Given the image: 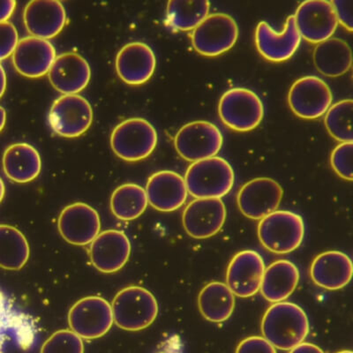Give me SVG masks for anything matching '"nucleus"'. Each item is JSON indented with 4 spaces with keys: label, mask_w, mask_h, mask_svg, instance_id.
<instances>
[{
    "label": "nucleus",
    "mask_w": 353,
    "mask_h": 353,
    "mask_svg": "<svg viewBox=\"0 0 353 353\" xmlns=\"http://www.w3.org/2000/svg\"><path fill=\"white\" fill-rule=\"evenodd\" d=\"M309 321L305 311L291 302L270 305L261 321V333L274 347L290 351L303 343L309 333Z\"/></svg>",
    "instance_id": "1"
},
{
    "label": "nucleus",
    "mask_w": 353,
    "mask_h": 353,
    "mask_svg": "<svg viewBox=\"0 0 353 353\" xmlns=\"http://www.w3.org/2000/svg\"><path fill=\"white\" fill-rule=\"evenodd\" d=\"M188 194L196 199H221L232 190L235 175L231 165L222 157L198 161L185 175Z\"/></svg>",
    "instance_id": "2"
},
{
    "label": "nucleus",
    "mask_w": 353,
    "mask_h": 353,
    "mask_svg": "<svg viewBox=\"0 0 353 353\" xmlns=\"http://www.w3.org/2000/svg\"><path fill=\"white\" fill-rule=\"evenodd\" d=\"M112 310L117 326L124 330L140 331L154 323L159 308L156 297L149 290L129 286L113 299Z\"/></svg>",
    "instance_id": "3"
},
{
    "label": "nucleus",
    "mask_w": 353,
    "mask_h": 353,
    "mask_svg": "<svg viewBox=\"0 0 353 353\" xmlns=\"http://www.w3.org/2000/svg\"><path fill=\"white\" fill-rule=\"evenodd\" d=\"M304 235L303 219L291 211L276 210L258 225L261 244L273 254L292 253L301 245Z\"/></svg>",
    "instance_id": "4"
},
{
    "label": "nucleus",
    "mask_w": 353,
    "mask_h": 353,
    "mask_svg": "<svg viewBox=\"0 0 353 353\" xmlns=\"http://www.w3.org/2000/svg\"><path fill=\"white\" fill-rule=\"evenodd\" d=\"M157 145V132L146 119L132 118L117 125L110 135V146L119 159L128 162L146 159Z\"/></svg>",
    "instance_id": "5"
},
{
    "label": "nucleus",
    "mask_w": 353,
    "mask_h": 353,
    "mask_svg": "<svg viewBox=\"0 0 353 353\" xmlns=\"http://www.w3.org/2000/svg\"><path fill=\"white\" fill-rule=\"evenodd\" d=\"M219 114L226 127L237 132H249L263 121V103L254 91L244 88H232L221 97Z\"/></svg>",
    "instance_id": "6"
},
{
    "label": "nucleus",
    "mask_w": 353,
    "mask_h": 353,
    "mask_svg": "<svg viewBox=\"0 0 353 353\" xmlns=\"http://www.w3.org/2000/svg\"><path fill=\"white\" fill-rule=\"evenodd\" d=\"M239 28L234 19L223 12L209 14L191 34L192 44L199 54L217 57L235 46Z\"/></svg>",
    "instance_id": "7"
},
{
    "label": "nucleus",
    "mask_w": 353,
    "mask_h": 353,
    "mask_svg": "<svg viewBox=\"0 0 353 353\" xmlns=\"http://www.w3.org/2000/svg\"><path fill=\"white\" fill-rule=\"evenodd\" d=\"M223 135L216 125L209 121H194L183 125L176 132L174 146L183 159L195 163L219 153Z\"/></svg>",
    "instance_id": "8"
},
{
    "label": "nucleus",
    "mask_w": 353,
    "mask_h": 353,
    "mask_svg": "<svg viewBox=\"0 0 353 353\" xmlns=\"http://www.w3.org/2000/svg\"><path fill=\"white\" fill-rule=\"evenodd\" d=\"M48 121L59 137L77 138L85 134L92 124V107L80 94H63L50 107Z\"/></svg>",
    "instance_id": "9"
},
{
    "label": "nucleus",
    "mask_w": 353,
    "mask_h": 353,
    "mask_svg": "<svg viewBox=\"0 0 353 353\" xmlns=\"http://www.w3.org/2000/svg\"><path fill=\"white\" fill-rule=\"evenodd\" d=\"M113 323L112 305L97 296L80 299L68 313L69 327L83 339H100L108 333Z\"/></svg>",
    "instance_id": "10"
},
{
    "label": "nucleus",
    "mask_w": 353,
    "mask_h": 353,
    "mask_svg": "<svg viewBox=\"0 0 353 353\" xmlns=\"http://www.w3.org/2000/svg\"><path fill=\"white\" fill-rule=\"evenodd\" d=\"M333 94L325 81L317 77H304L290 88L288 103L295 115L304 119L321 118L332 105Z\"/></svg>",
    "instance_id": "11"
},
{
    "label": "nucleus",
    "mask_w": 353,
    "mask_h": 353,
    "mask_svg": "<svg viewBox=\"0 0 353 353\" xmlns=\"http://www.w3.org/2000/svg\"><path fill=\"white\" fill-rule=\"evenodd\" d=\"M293 17L301 39L311 43L331 39L339 24L332 2L325 0L301 3Z\"/></svg>",
    "instance_id": "12"
},
{
    "label": "nucleus",
    "mask_w": 353,
    "mask_h": 353,
    "mask_svg": "<svg viewBox=\"0 0 353 353\" xmlns=\"http://www.w3.org/2000/svg\"><path fill=\"white\" fill-rule=\"evenodd\" d=\"M283 195L281 185L274 179H252L239 189L237 195L238 207L248 219L261 220L279 209Z\"/></svg>",
    "instance_id": "13"
},
{
    "label": "nucleus",
    "mask_w": 353,
    "mask_h": 353,
    "mask_svg": "<svg viewBox=\"0 0 353 353\" xmlns=\"http://www.w3.org/2000/svg\"><path fill=\"white\" fill-rule=\"evenodd\" d=\"M226 221V208L221 199H195L185 207L182 222L190 237L205 239L221 231Z\"/></svg>",
    "instance_id": "14"
},
{
    "label": "nucleus",
    "mask_w": 353,
    "mask_h": 353,
    "mask_svg": "<svg viewBox=\"0 0 353 353\" xmlns=\"http://www.w3.org/2000/svg\"><path fill=\"white\" fill-rule=\"evenodd\" d=\"M255 46L260 54L271 62H283L291 59L299 49L301 37L296 27L294 17L287 18L282 32H276L267 21H261L255 28Z\"/></svg>",
    "instance_id": "15"
},
{
    "label": "nucleus",
    "mask_w": 353,
    "mask_h": 353,
    "mask_svg": "<svg viewBox=\"0 0 353 353\" xmlns=\"http://www.w3.org/2000/svg\"><path fill=\"white\" fill-rule=\"evenodd\" d=\"M265 269L263 257L257 252H239L227 268L226 285L237 297H253L260 291Z\"/></svg>",
    "instance_id": "16"
},
{
    "label": "nucleus",
    "mask_w": 353,
    "mask_h": 353,
    "mask_svg": "<svg viewBox=\"0 0 353 353\" xmlns=\"http://www.w3.org/2000/svg\"><path fill=\"white\" fill-rule=\"evenodd\" d=\"M58 227L66 242L80 247L87 245L91 244L100 233L99 214L86 203H72L62 210Z\"/></svg>",
    "instance_id": "17"
},
{
    "label": "nucleus",
    "mask_w": 353,
    "mask_h": 353,
    "mask_svg": "<svg viewBox=\"0 0 353 353\" xmlns=\"http://www.w3.org/2000/svg\"><path fill=\"white\" fill-rule=\"evenodd\" d=\"M131 243L124 232L108 230L97 235L90 245L91 263L100 272H118L128 263Z\"/></svg>",
    "instance_id": "18"
},
{
    "label": "nucleus",
    "mask_w": 353,
    "mask_h": 353,
    "mask_svg": "<svg viewBox=\"0 0 353 353\" xmlns=\"http://www.w3.org/2000/svg\"><path fill=\"white\" fill-rule=\"evenodd\" d=\"M56 57L54 46L49 40L30 36L19 40L12 59L19 74L27 78H40L48 74Z\"/></svg>",
    "instance_id": "19"
},
{
    "label": "nucleus",
    "mask_w": 353,
    "mask_h": 353,
    "mask_svg": "<svg viewBox=\"0 0 353 353\" xmlns=\"http://www.w3.org/2000/svg\"><path fill=\"white\" fill-rule=\"evenodd\" d=\"M25 27L31 37L49 40L58 36L66 23V12L57 0H34L23 12Z\"/></svg>",
    "instance_id": "20"
},
{
    "label": "nucleus",
    "mask_w": 353,
    "mask_h": 353,
    "mask_svg": "<svg viewBox=\"0 0 353 353\" xmlns=\"http://www.w3.org/2000/svg\"><path fill=\"white\" fill-rule=\"evenodd\" d=\"M52 87L63 94H78L90 83L91 69L83 56L65 52L56 57L48 72Z\"/></svg>",
    "instance_id": "21"
},
{
    "label": "nucleus",
    "mask_w": 353,
    "mask_h": 353,
    "mask_svg": "<svg viewBox=\"0 0 353 353\" xmlns=\"http://www.w3.org/2000/svg\"><path fill=\"white\" fill-rule=\"evenodd\" d=\"M115 65L117 74L124 83L141 85L152 77L157 59L153 50L146 43L132 42L119 50Z\"/></svg>",
    "instance_id": "22"
},
{
    "label": "nucleus",
    "mask_w": 353,
    "mask_h": 353,
    "mask_svg": "<svg viewBox=\"0 0 353 353\" xmlns=\"http://www.w3.org/2000/svg\"><path fill=\"white\" fill-rule=\"evenodd\" d=\"M148 203L161 212H173L185 204L188 189L184 178L172 171H161L150 176L146 185Z\"/></svg>",
    "instance_id": "23"
},
{
    "label": "nucleus",
    "mask_w": 353,
    "mask_h": 353,
    "mask_svg": "<svg viewBox=\"0 0 353 353\" xmlns=\"http://www.w3.org/2000/svg\"><path fill=\"white\" fill-rule=\"evenodd\" d=\"M352 261L347 254L329 251L314 258L310 275L321 288L336 291L348 285L352 277Z\"/></svg>",
    "instance_id": "24"
},
{
    "label": "nucleus",
    "mask_w": 353,
    "mask_h": 353,
    "mask_svg": "<svg viewBox=\"0 0 353 353\" xmlns=\"http://www.w3.org/2000/svg\"><path fill=\"white\" fill-rule=\"evenodd\" d=\"M2 163L6 176L19 184L33 181L42 170L39 151L28 143L9 146L3 154Z\"/></svg>",
    "instance_id": "25"
},
{
    "label": "nucleus",
    "mask_w": 353,
    "mask_h": 353,
    "mask_svg": "<svg viewBox=\"0 0 353 353\" xmlns=\"http://www.w3.org/2000/svg\"><path fill=\"white\" fill-rule=\"evenodd\" d=\"M299 282V271L294 263L279 260L265 269L261 293L271 303L285 301L294 292Z\"/></svg>",
    "instance_id": "26"
},
{
    "label": "nucleus",
    "mask_w": 353,
    "mask_h": 353,
    "mask_svg": "<svg viewBox=\"0 0 353 353\" xmlns=\"http://www.w3.org/2000/svg\"><path fill=\"white\" fill-rule=\"evenodd\" d=\"M314 63L323 77L337 78L345 74L352 65L351 47L346 41L331 39L317 43L314 50Z\"/></svg>",
    "instance_id": "27"
},
{
    "label": "nucleus",
    "mask_w": 353,
    "mask_h": 353,
    "mask_svg": "<svg viewBox=\"0 0 353 353\" xmlns=\"http://www.w3.org/2000/svg\"><path fill=\"white\" fill-rule=\"evenodd\" d=\"M198 307L205 319L211 323H223L234 311L235 295L225 283L211 282L200 292Z\"/></svg>",
    "instance_id": "28"
},
{
    "label": "nucleus",
    "mask_w": 353,
    "mask_h": 353,
    "mask_svg": "<svg viewBox=\"0 0 353 353\" xmlns=\"http://www.w3.org/2000/svg\"><path fill=\"white\" fill-rule=\"evenodd\" d=\"M30 245L23 233L14 226L0 225V268L20 270L30 259Z\"/></svg>",
    "instance_id": "29"
},
{
    "label": "nucleus",
    "mask_w": 353,
    "mask_h": 353,
    "mask_svg": "<svg viewBox=\"0 0 353 353\" xmlns=\"http://www.w3.org/2000/svg\"><path fill=\"white\" fill-rule=\"evenodd\" d=\"M209 1H185L172 0L167 4V26L174 31H190L209 17Z\"/></svg>",
    "instance_id": "30"
},
{
    "label": "nucleus",
    "mask_w": 353,
    "mask_h": 353,
    "mask_svg": "<svg viewBox=\"0 0 353 353\" xmlns=\"http://www.w3.org/2000/svg\"><path fill=\"white\" fill-rule=\"evenodd\" d=\"M148 204L145 189L132 183L116 188L110 198V210L113 215L122 221L137 219L145 212Z\"/></svg>",
    "instance_id": "31"
},
{
    "label": "nucleus",
    "mask_w": 353,
    "mask_h": 353,
    "mask_svg": "<svg viewBox=\"0 0 353 353\" xmlns=\"http://www.w3.org/2000/svg\"><path fill=\"white\" fill-rule=\"evenodd\" d=\"M352 99H345L331 105L325 113L326 128L329 134L340 143H352Z\"/></svg>",
    "instance_id": "32"
},
{
    "label": "nucleus",
    "mask_w": 353,
    "mask_h": 353,
    "mask_svg": "<svg viewBox=\"0 0 353 353\" xmlns=\"http://www.w3.org/2000/svg\"><path fill=\"white\" fill-rule=\"evenodd\" d=\"M40 353H84V343L72 330H59L44 342Z\"/></svg>",
    "instance_id": "33"
},
{
    "label": "nucleus",
    "mask_w": 353,
    "mask_h": 353,
    "mask_svg": "<svg viewBox=\"0 0 353 353\" xmlns=\"http://www.w3.org/2000/svg\"><path fill=\"white\" fill-rule=\"evenodd\" d=\"M352 143H342L331 154V166L337 175L345 181H352Z\"/></svg>",
    "instance_id": "34"
},
{
    "label": "nucleus",
    "mask_w": 353,
    "mask_h": 353,
    "mask_svg": "<svg viewBox=\"0 0 353 353\" xmlns=\"http://www.w3.org/2000/svg\"><path fill=\"white\" fill-rule=\"evenodd\" d=\"M19 43L17 28L11 22L0 23V61L12 55Z\"/></svg>",
    "instance_id": "35"
},
{
    "label": "nucleus",
    "mask_w": 353,
    "mask_h": 353,
    "mask_svg": "<svg viewBox=\"0 0 353 353\" xmlns=\"http://www.w3.org/2000/svg\"><path fill=\"white\" fill-rule=\"evenodd\" d=\"M235 353H277L276 350L264 337L250 336L242 340Z\"/></svg>",
    "instance_id": "36"
},
{
    "label": "nucleus",
    "mask_w": 353,
    "mask_h": 353,
    "mask_svg": "<svg viewBox=\"0 0 353 353\" xmlns=\"http://www.w3.org/2000/svg\"><path fill=\"white\" fill-rule=\"evenodd\" d=\"M335 9L336 15L339 23L341 24L343 28L352 31V5L351 0H336V1H331Z\"/></svg>",
    "instance_id": "37"
},
{
    "label": "nucleus",
    "mask_w": 353,
    "mask_h": 353,
    "mask_svg": "<svg viewBox=\"0 0 353 353\" xmlns=\"http://www.w3.org/2000/svg\"><path fill=\"white\" fill-rule=\"evenodd\" d=\"M17 8L14 0H1L0 1V23L6 22L11 18Z\"/></svg>",
    "instance_id": "38"
},
{
    "label": "nucleus",
    "mask_w": 353,
    "mask_h": 353,
    "mask_svg": "<svg viewBox=\"0 0 353 353\" xmlns=\"http://www.w3.org/2000/svg\"><path fill=\"white\" fill-rule=\"evenodd\" d=\"M289 353H325L317 345L310 343H301L296 347L290 350Z\"/></svg>",
    "instance_id": "39"
},
{
    "label": "nucleus",
    "mask_w": 353,
    "mask_h": 353,
    "mask_svg": "<svg viewBox=\"0 0 353 353\" xmlns=\"http://www.w3.org/2000/svg\"><path fill=\"white\" fill-rule=\"evenodd\" d=\"M6 88V74L4 68L0 64V99L5 94Z\"/></svg>",
    "instance_id": "40"
},
{
    "label": "nucleus",
    "mask_w": 353,
    "mask_h": 353,
    "mask_svg": "<svg viewBox=\"0 0 353 353\" xmlns=\"http://www.w3.org/2000/svg\"><path fill=\"white\" fill-rule=\"evenodd\" d=\"M6 122V112L2 106H0V132L4 129Z\"/></svg>",
    "instance_id": "41"
},
{
    "label": "nucleus",
    "mask_w": 353,
    "mask_h": 353,
    "mask_svg": "<svg viewBox=\"0 0 353 353\" xmlns=\"http://www.w3.org/2000/svg\"><path fill=\"white\" fill-rule=\"evenodd\" d=\"M5 194H6V187H5L4 181H3L2 179L0 178V203H1L3 199H4Z\"/></svg>",
    "instance_id": "42"
},
{
    "label": "nucleus",
    "mask_w": 353,
    "mask_h": 353,
    "mask_svg": "<svg viewBox=\"0 0 353 353\" xmlns=\"http://www.w3.org/2000/svg\"><path fill=\"white\" fill-rule=\"evenodd\" d=\"M336 353H352V351H342V352H336Z\"/></svg>",
    "instance_id": "43"
}]
</instances>
